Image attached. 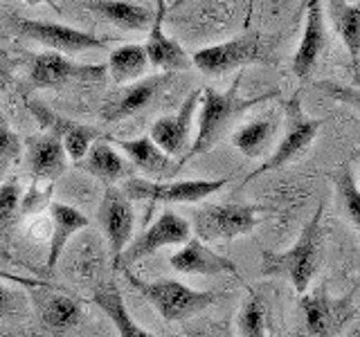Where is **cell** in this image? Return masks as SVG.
Returning a JSON list of instances; mask_svg holds the SVG:
<instances>
[{
    "label": "cell",
    "instance_id": "34",
    "mask_svg": "<svg viewBox=\"0 0 360 337\" xmlns=\"http://www.w3.org/2000/svg\"><path fill=\"white\" fill-rule=\"evenodd\" d=\"M0 279H7L11 284H18V286H25V288H52V284L48 281H41V279H30V277H20V275H11L7 270H0Z\"/></svg>",
    "mask_w": 360,
    "mask_h": 337
},
{
    "label": "cell",
    "instance_id": "22",
    "mask_svg": "<svg viewBox=\"0 0 360 337\" xmlns=\"http://www.w3.org/2000/svg\"><path fill=\"white\" fill-rule=\"evenodd\" d=\"M39 315L43 326L54 335H63L72 331L82 319V306L72 297L52 292V288H43L39 295Z\"/></svg>",
    "mask_w": 360,
    "mask_h": 337
},
{
    "label": "cell",
    "instance_id": "39",
    "mask_svg": "<svg viewBox=\"0 0 360 337\" xmlns=\"http://www.w3.org/2000/svg\"><path fill=\"white\" fill-rule=\"evenodd\" d=\"M183 3H185V0H174V3L169 5V9H176V7H180V5H183Z\"/></svg>",
    "mask_w": 360,
    "mask_h": 337
},
{
    "label": "cell",
    "instance_id": "1",
    "mask_svg": "<svg viewBox=\"0 0 360 337\" xmlns=\"http://www.w3.org/2000/svg\"><path fill=\"white\" fill-rule=\"evenodd\" d=\"M241 72L236 74L234 84L225 90V93H219L217 88H202L200 90V101H198V126H196V135L194 140L189 142V149L178 157V162L172 164V171L169 176L178 173L191 157L207 153L210 149H214L223 135L230 131L232 124L239 119L245 110H250L252 106L264 104L268 99L279 97V90H268L264 95H257L250 99H243L239 95V86H241Z\"/></svg>",
    "mask_w": 360,
    "mask_h": 337
},
{
    "label": "cell",
    "instance_id": "30",
    "mask_svg": "<svg viewBox=\"0 0 360 337\" xmlns=\"http://www.w3.org/2000/svg\"><path fill=\"white\" fill-rule=\"evenodd\" d=\"M236 329L241 337H266V308L259 295L250 292L236 315Z\"/></svg>",
    "mask_w": 360,
    "mask_h": 337
},
{
    "label": "cell",
    "instance_id": "8",
    "mask_svg": "<svg viewBox=\"0 0 360 337\" xmlns=\"http://www.w3.org/2000/svg\"><path fill=\"white\" fill-rule=\"evenodd\" d=\"M257 61H264L259 34H243L239 39L207 45V48H200L191 54V65L198 67V72L205 77H221Z\"/></svg>",
    "mask_w": 360,
    "mask_h": 337
},
{
    "label": "cell",
    "instance_id": "38",
    "mask_svg": "<svg viewBox=\"0 0 360 337\" xmlns=\"http://www.w3.org/2000/svg\"><path fill=\"white\" fill-rule=\"evenodd\" d=\"M252 5H255V0H248V11H245V27L250 25V18H252Z\"/></svg>",
    "mask_w": 360,
    "mask_h": 337
},
{
    "label": "cell",
    "instance_id": "29",
    "mask_svg": "<svg viewBox=\"0 0 360 337\" xmlns=\"http://www.w3.org/2000/svg\"><path fill=\"white\" fill-rule=\"evenodd\" d=\"M329 178H331V183L335 187L338 202H340L345 216L349 218V223H352L356 230H360V191H358V185H356V173H354L352 164L345 162Z\"/></svg>",
    "mask_w": 360,
    "mask_h": 337
},
{
    "label": "cell",
    "instance_id": "7",
    "mask_svg": "<svg viewBox=\"0 0 360 337\" xmlns=\"http://www.w3.org/2000/svg\"><path fill=\"white\" fill-rule=\"evenodd\" d=\"M189 239H191L189 220L178 216L174 209H165L153 225L142 230L131 245L124 247L112 270H129V265H133L135 261H142L144 256H151L169 245H183Z\"/></svg>",
    "mask_w": 360,
    "mask_h": 337
},
{
    "label": "cell",
    "instance_id": "15",
    "mask_svg": "<svg viewBox=\"0 0 360 337\" xmlns=\"http://www.w3.org/2000/svg\"><path fill=\"white\" fill-rule=\"evenodd\" d=\"M304 7H307V20H304V32L297 52L292 56V74L302 84H307L313 67L318 65L322 52L326 50V27L322 0H304Z\"/></svg>",
    "mask_w": 360,
    "mask_h": 337
},
{
    "label": "cell",
    "instance_id": "21",
    "mask_svg": "<svg viewBox=\"0 0 360 337\" xmlns=\"http://www.w3.org/2000/svg\"><path fill=\"white\" fill-rule=\"evenodd\" d=\"M86 9L104 16L115 27L127 29V32L149 29L153 22V16H155V9L131 3V0H90Z\"/></svg>",
    "mask_w": 360,
    "mask_h": 337
},
{
    "label": "cell",
    "instance_id": "12",
    "mask_svg": "<svg viewBox=\"0 0 360 337\" xmlns=\"http://www.w3.org/2000/svg\"><path fill=\"white\" fill-rule=\"evenodd\" d=\"M97 220L104 230V236L110 247V261L115 267L117 258L124 247L129 245L131 234L135 227V213L131 200L124 196V191L115 185H106L104 196H101L99 209H97Z\"/></svg>",
    "mask_w": 360,
    "mask_h": 337
},
{
    "label": "cell",
    "instance_id": "3",
    "mask_svg": "<svg viewBox=\"0 0 360 337\" xmlns=\"http://www.w3.org/2000/svg\"><path fill=\"white\" fill-rule=\"evenodd\" d=\"M122 275L129 281L131 288H135L146 301L153 303L155 310L160 312L162 319L167 322H183V319L194 317V315L214 306L221 297L212 290H194L174 279L144 281L140 277L131 275L129 270H122Z\"/></svg>",
    "mask_w": 360,
    "mask_h": 337
},
{
    "label": "cell",
    "instance_id": "19",
    "mask_svg": "<svg viewBox=\"0 0 360 337\" xmlns=\"http://www.w3.org/2000/svg\"><path fill=\"white\" fill-rule=\"evenodd\" d=\"M48 209H50L52 230H50V252H48V261H45V265H48V270H54L56 261H59L65 250L68 241H70L77 232L86 230L90 220L79 209L65 205V202L52 200Z\"/></svg>",
    "mask_w": 360,
    "mask_h": 337
},
{
    "label": "cell",
    "instance_id": "10",
    "mask_svg": "<svg viewBox=\"0 0 360 337\" xmlns=\"http://www.w3.org/2000/svg\"><path fill=\"white\" fill-rule=\"evenodd\" d=\"M14 32L30 41L45 45L48 50L63 52V54H79L86 50H104L108 41L104 37H95L90 32H82L75 27L61 25V22L34 20V18H18L14 20Z\"/></svg>",
    "mask_w": 360,
    "mask_h": 337
},
{
    "label": "cell",
    "instance_id": "31",
    "mask_svg": "<svg viewBox=\"0 0 360 337\" xmlns=\"http://www.w3.org/2000/svg\"><path fill=\"white\" fill-rule=\"evenodd\" d=\"M20 183L18 180H7L0 185V239L7 241L9 232L14 230V225L20 218Z\"/></svg>",
    "mask_w": 360,
    "mask_h": 337
},
{
    "label": "cell",
    "instance_id": "6",
    "mask_svg": "<svg viewBox=\"0 0 360 337\" xmlns=\"http://www.w3.org/2000/svg\"><path fill=\"white\" fill-rule=\"evenodd\" d=\"M230 183V178H205V180H172V183H158V180L129 178L122 191L129 200H149L151 205L165 202H200L210 198Z\"/></svg>",
    "mask_w": 360,
    "mask_h": 337
},
{
    "label": "cell",
    "instance_id": "28",
    "mask_svg": "<svg viewBox=\"0 0 360 337\" xmlns=\"http://www.w3.org/2000/svg\"><path fill=\"white\" fill-rule=\"evenodd\" d=\"M149 67V59H146L144 45L138 43H129V45H120L112 52H108V63H106V74L117 86L131 84L142 79V74Z\"/></svg>",
    "mask_w": 360,
    "mask_h": 337
},
{
    "label": "cell",
    "instance_id": "27",
    "mask_svg": "<svg viewBox=\"0 0 360 337\" xmlns=\"http://www.w3.org/2000/svg\"><path fill=\"white\" fill-rule=\"evenodd\" d=\"M275 135H277V117L266 115V117H257V119L236 128L232 135V144L245 157L259 160V157L270 149V144L275 142Z\"/></svg>",
    "mask_w": 360,
    "mask_h": 337
},
{
    "label": "cell",
    "instance_id": "13",
    "mask_svg": "<svg viewBox=\"0 0 360 337\" xmlns=\"http://www.w3.org/2000/svg\"><path fill=\"white\" fill-rule=\"evenodd\" d=\"M200 101V90H194L174 115H167L153 121L149 138L160 146L169 157H180L191 142V128H194L196 108Z\"/></svg>",
    "mask_w": 360,
    "mask_h": 337
},
{
    "label": "cell",
    "instance_id": "33",
    "mask_svg": "<svg viewBox=\"0 0 360 337\" xmlns=\"http://www.w3.org/2000/svg\"><path fill=\"white\" fill-rule=\"evenodd\" d=\"M52 191H54V185L39 189L37 183H32V187L25 191V196H20V209H18L20 218L34 216V213H41L43 209H48L52 202Z\"/></svg>",
    "mask_w": 360,
    "mask_h": 337
},
{
    "label": "cell",
    "instance_id": "20",
    "mask_svg": "<svg viewBox=\"0 0 360 337\" xmlns=\"http://www.w3.org/2000/svg\"><path fill=\"white\" fill-rule=\"evenodd\" d=\"M169 79H172V72H162V74H153V77L127 84V90H122V95L108 106L104 117L108 121H117V119L131 117L135 112H140L144 106L151 104V99L155 97L158 90H162L169 84Z\"/></svg>",
    "mask_w": 360,
    "mask_h": 337
},
{
    "label": "cell",
    "instance_id": "25",
    "mask_svg": "<svg viewBox=\"0 0 360 337\" xmlns=\"http://www.w3.org/2000/svg\"><path fill=\"white\" fill-rule=\"evenodd\" d=\"M115 144H120V149L127 153V157L131 160V164L135 168H140L146 176H169L172 171V157H169L160 146H158L149 135H142V138L135 140H115Z\"/></svg>",
    "mask_w": 360,
    "mask_h": 337
},
{
    "label": "cell",
    "instance_id": "2",
    "mask_svg": "<svg viewBox=\"0 0 360 337\" xmlns=\"http://www.w3.org/2000/svg\"><path fill=\"white\" fill-rule=\"evenodd\" d=\"M322 213L324 205L320 202L311 220L304 225L295 245L284 252L262 254V275L264 277H284L300 295L309 290L311 279L322 263Z\"/></svg>",
    "mask_w": 360,
    "mask_h": 337
},
{
    "label": "cell",
    "instance_id": "36",
    "mask_svg": "<svg viewBox=\"0 0 360 337\" xmlns=\"http://www.w3.org/2000/svg\"><path fill=\"white\" fill-rule=\"evenodd\" d=\"M14 308V292L0 284V315H7Z\"/></svg>",
    "mask_w": 360,
    "mask_h": 337
},
{
    "label": "cell",
    "instance_id": "24",
    "mask_svg": "<svg viewBox=\"0 0 360 337\" xmlns=\"http://www.w3.org/2000/svg\"><path fill=\"white\" fill-rule=\"evenodd\" d=\"M326 9H329V18L342 39L345 48L352 59V70L358 79V54H360V5L349 3V0H326Z\"/></svg>",
    "mask_w": 360,
    "mask_h": 337
},
{
    "label": "cell",
    "instance_id": "26",
    "mask_svg": "<svg viewBox=\"0 0 360 337\" xmlns=\"http://www.w3.org/2000/svg\"><path fill=\"white\" fill-rule=\"evenodd\" d=\"M93 301L108 315V319L115 324L120 337H153L149 331H144L142 326L131 317V312L127 310V303H124L122 292L115 284H112V281L95 290Z\"/></svg>",
    "mask_w": 360,
    "mask_h": 337
},
{
    "label": "cell",
    "instance_id": "17",
    "mask_svg": "<svg viewBox=\"0 0 360 337\" xmlns=\"http://www.w3.org/2000/svg\"><path fill=\"white\" fill-rule=\"evenodd\" d=\"M27 168L32 183L54 185L68 168V153L54 133H41L27 138Z\"/></svg>",
    "mask_w": 360,
    "mask_h": 337
},
{
    "label": "cell",
    "instance_id": "5",
    "mask_svg": "<svg viewBox=\"0 0 360 337\" xmlns=\"http://www.w3.org/2000/svg\"><path fill=\"white\" fill-rule=\"evenodd\" d=\"M320 126H322V119H313L302 110V95L300 93L292 95L286 101V135L277 144L275 153L270 155L262 166L245 176L241 187L250 183V180H255L257 176L275 171V168H281V166L290 164L292 160H297V157H302L311 149L315 138H318Z\"/></svg>",
    "mask_w": 360,
    "mask_h": 337
},
{
    "label": "cell",
    "instance_id": "9",
    "mask_svg": "<svg viewBox=\"0 0 360 337\" xmlns=\"http://www.w3.org/2000/svg\"><path fill=\"white\" fill-rule=\"evenodd\" d=\"M106 65H84L68 59L61 52H41L30 61V84L39 90L61 88L72 81H104Z\"/></svg>",
    "mask_w": 360,
    "mask_h": 337
},
{
    "label": "cell",
    "instance_id": "4",
    "mask_svg": "<svg viewBox=\"0 0 360 337\" xmlns=\"http://www.w3.org/2000/svg\"><path fill=\"white\" fill-rule=\"evenodd\" d=\"M259 207L243 202H225V205H202L189 213L191 234L202 243L234 241L239 236L252 232L262 216Z\"/></svg>",
    "mask_w": 360,
    "mask_h": 337
},
{
    "label": "cell",
    "instance_id": "35",
    "mask_svg": "<svg viewBox=\"0 0 360 337\" xmlns=\"http://www.w3.org/2000/svg\"><path fill=\"white\" fill-rule=\"evenodd\" d=\"M11 79H14V61L9 59L7 52L0 50V93L7 90Z\"/></svg>",
    "mask_w": 360,
    "mask_h": 337
},
{
    "label": "cell",
    "instance_id": "18",
    "mask_svg": "<svg viewBox=\"0 0 360 337\" xmlns=\"http://www.w3.org/2000/svg\"><path fill=\"white\" fill-rule=\"evenodd\" d=\"M169 265H172L176 272L183 275H202V277H217V275H239V267L234 261H230L228 256L212 252L210 247L198 241V239H189L183 243V247L172 254L169 258Z\"/></svg>",
    "mask_w": 360,
    "mask_h": 337
},
{
    "label": "cell",
    "instance_id": "16",
    "mask_svg": "<svg viewBox=\"0 0 360 337\" xmlns=\"http://www.w3.org/2000/svg\"><path fill=\"white\" fill-rule=\"evenodd\" d=\"M165 11H167V3L165 0H158L155 16L149 27V37H146V43H144L146 59H149V65L155 67V70L172 72V74L185 72L191 67V54H187L183 45L174 39H169L165 34V27H162Z\"/></svg>",
    "mask_w": 360,
    "mask_h": 337
},
{
    "label": "cell",
    "instance_id": "32",
    "mask_svg": "<svg viewBox=\"0 0 360 337\" xmlns=\"http://www.w3.org/2000/svg\"><path fill=\"white\" fill-rule=\"evenodd\" d=\"M18 155H20V140H18V135L11 131L5 115L0 112V176L7 171V166L11 162L18 160Z\"/></svg>",
    "mask_w": 360,
    "mask_h": 337
},
{
    "label": "cell",
    "instance_id": "14",
    "mask_svg": "<svg viewBox=\"0 0 360 337\" xmlns=\"http://www.w3.org/2000/svg\"><path fill=\"white\" fill-rule=\"evenodd\" d=\"M25 106L30 108L34 119H37L45 131L54 133L56 138L61 140L68 157H70V160H75V162L82 160V157L86 155V151L90 149V144L97 140L99 133L95 128L86 126V124L72 121V119H68V117L56 115V112H52L48 106H43L41 101L27 99Z\"/></svg>",
    "mask_w": 360,
    "mask_h": 337
},
{
    "label": "cell",
    "instance_id": "23",
    "mask_svg": "<svg viewBox=\"0 0 360 337\" xmlns=\"http://www.w3.org/2000/svg\"><path fill=\"white\" fill-rule=\"evenodd\" d=\"M77 164L90 176L101 180L104 185H115L117 180L131 176V166L108 142H97V144L93 142L86 155Z\"/></svg>",
    "mask_w": 360,
    "mask_h": 337
},
{
    "label": "cell",
    "instance_id": "37",
    "mask_svg": "<svg viewBox=\"0 0 360 337\" xmlns=\"http://www.w3.org/2000/svg\"><path fill=\"white\" fill-rule=\"evenodd\" d=\"M25 3L32 5V7H37V5H50L56 11V14H61V7L56 5V0H25Z\"/></svg>",
    "mask_w": 360,
    "mask_h": 337
},
{
    "label": "cell",
    "instance_id": "11",
    "mask_svg": "<svg viewBox=\"0 0 360 337\" xmlns=\"http://www.w3.org/2000/svg\"><path fill=\"white\" fill-rule=\"evenodd\" d=\"M300 306L307 317L309 337H338L356 315L352 295H347L345 299H333L324 286L315 288L309 295L304 292Z\"/></svg>",
    "mask_w": 360,
    "mask_h": 337
}]
</instances>
